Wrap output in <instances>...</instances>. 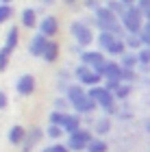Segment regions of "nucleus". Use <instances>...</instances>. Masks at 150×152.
<instances>
[{"label": "nucleus", "instance_id": "nucleus-1", "mask_svg": "<svg viewBox=\"0 0 150 152\" xmlns=\"http://www.w3.org/2000/svg\"><path fill=\"white\" fill-rule=\"evenodd\" d=\"M67 98H70L74 111H76L78 115H87L91 113L94 109L98 107V102L89 96V91L80 85V83H74V85H70V89H67Z\"/></svg>", "mask_w": 150, "mask_h": 152}, {"label": "nucleus", "instance_id": "nucleus-2", "mask_svg": "<svg viewBox=\"0 0 150 152\" xmlns=\"http://www.w3.org/2000/svg\"><path fill=\"white\" fill-rule=\"evenodd\" d=\"M120 22L124 24L126 33H131V35H139L141 28H144V24H146V18H144V13H141V9L135 4V7H128V9L124 11V15L120 18Z\"/></svg>", "mask_w": 150, "mask_h": 152}, {"label": "nucleus", "instance_id": "nucleus-3", "mask_svg": "<svg viewBox=\"0 0 150 152\" xmlns=\"http://www.w3.org/2000/svg\"><path fill=\"white\" fill-rule=\"evenodd\" d=\"M87 91H89V96L98 102V107L105 109L107 115H115V113H118V107H115V94H111L105 85L91 87V89H87Z\"/></svg>", "mask_w": 150, "mask_h": 152}, {"label": "nucleus", "instance_id": "nucleus-4", "mask_svg": "<svg viewBox=\"0 0 150 152\" xmlns=\"http://www.w3.org/2000/svg\"><path fill=\"white\" fill-rule=\"evenodd\" d=\"M70 35L74 37V41L78 44V48H87L94 41V31L89 24H85L83 20H74L70 24Z\"/></svg>", "mask_w": 150, "mask_h": 152}, {"label": "nucleus", "instance_id": "nucleus-5", "mask_svg": "<svg viewBox=\"0 0 150 152\" xmlns=\"http://www.w3.org/2000/svg\"><path fill=\"white\" fill-rule=\"evenodd\" d=\"M80 63L89 65L94 72H98L102 76V74H105L107 59H105V52H102V50H83V52H80Z\"/></svg>", "mask_w": 150, "mask_h": 152}, {"label": "nucleus", "instance_id": "nucleus-6", "mask_svg": "<svg viewBox=\"0 0 150 152\" xmlns=\"http://www.w3.org/2000/svg\"><path fill=\"white\" fill-rule=\"evenodd\" d=\"M91 139H94V137H91L89 130L80 128V130H76V133L70 135V139H67V148H70L72 152H83V150H87V146H89Z\"/></svg>", "mask_w": 150, "mask_h": 152}, {"label": "nucleus", "instance_id": "nucleus-7", "mask_svg": "<svg viewBox=\"0 0 150 152\" xmlns=\"http://www.w3.org/2000/svg\"><path fill=\"white\" fill-rule=\"evenodd\" d=\"M37 28H39V33H42L44 37L50 39V37H54V35L59 33V20L54 18V15H44L42 20H39V26H37Z\"/></svg>", "mask_w": 150, "mask_h": 152}, {"label": "nucleus", "instance_id": "nucleus-8", "mask_svg": "<svg viewBox=\"0 0 150 152\" xmlns=\"http://www.w3.org/2000/svg\"><path fill=\"white\" fill-rule=\"evenodd\" d=\"M35 87H37V83H35V76L33 74H22L15 83V89H18L20 96H33L35 94Z\"/></svg>", "mask_w": 150, "mask_h": 152}, {"label": "nucleus", "instance_id": "nucleus-9", "mask_svg": "<svg viewBox=\"0 0 150 152\" xmlns=\"http://www.w3.org/2000/svg\"><path fill=\"white\" fill-rule=\"evenodd\" d=\"M94 20H96V28L98 26H105V24H113V22H120V18L109 9L107 4H102L100 9L94 11Z\"/></svg>", "mask_w": 150, "mask_h": 152}, {"label": "nucleus", "instance_id": "nucleus-10", "mask_svg": "<svg viewBox=\"0 0 150 152\" xmlns=\"http://www.w3.org/2000/svg\"><path fill=\"white\" fill-rule=\"evenodd\" d=\"M26 130L22 124H13V126L9 128V135H7V139H9V143L11 146H22L24 143V139H26Z\"/></svg>", "mask_w": 150, "mask_h": 152}, {"label": "nucleus", "instance_id": "nucleus-11", "mask_svg": "<svg viewBox=\"0 0 150 152\" xmlns=\"http://www.w3.org/2000/svg\"><path fill=\"white\" fill-rule=\"evenodd\" d=\"M46 44H48V37H44L42 33H37V35L31 39V44H29V52L33 54V57H39V59H42V57H44Z\"/></svg>", "mask_w": 150, "mask_h": 152}, {"label": "nucleus", "instance_id": "nucleus-12", "mask_svg": "<svg viewBox=\"0 0 150 152\" xmlns=\"http://www.w3.org/2000/svg\"><path fill=\"white\" fill-rule=\"evenodd\" d=\"M42 128H31L26 133V139L22 143V152H33V148L37 146V141H42Z\"/></svg>", "mask_w": 150, "mask_h": 152}, {"label": "nucleus", "instance_id": "nucleus-13", "mask_svg": "<svg viewBox=\"0 0 150 152\" xmlns=\"http://www.w3.org/2000/svg\"><path fill=\"white\" fill-rule=\"evenodd\" d=\"M122 74H124V67H122L120 61H107L105 65V78H115V80H122Z\"/></svg>", "mask_w": 150, "mask_h": 152}, {"label": "nucleus", "instance_id": "nucleus-14", "mask_svg": "<svg viewBox=\"0 0 150 152\" xmlns=\"http://www.w3.org/2000/svg\"><path fill=\"white\" fill-rule=\"evenodd\" d=\"M20 22H22L24 28H35V26H39L37 11H35V9H31V7H26V9L22 11V15H20Z\"/></svg>", "mask_w": 150, "mask_h": 152}, {"label": "nucleus", "instance_id": "nucleus-15", "mask_svg": "<svg viewBox=\"0 0 150 152\" xmlns=\"http://www.w3.org/2000/svg\"><path fill=\"white\" fill-rule=\"evenodd\" d=\"M46 63H54V61L59 59V44L57 41H52V39H48V44H46V48H44V57H42Z\"/></svg>", "mask_w": 150, "mask_h": 152}, {"label": "nucleus", "instance_id": "nucleus-16", "mask_svg": "<svg viewBox=\"0 0 150 152\" xmlns=\"http://www.w3.org/2000/svg\"><path fill=\"white\" fill-rule=\"evenodd\" d=\"M102 80H105V76H100L98 72H89V74H85L83 76V78H80L78 83H80V85H83V87H87V89H91V87H98V85H102Z\"/></svg>", "mask_w": 150, "mask_h": 152}, {"label": "nucleus", "instance_id": "nucleus-17", "mask_svg": "<svg viewBox=\"0 0 150 152\" xmlns=\"http://www.w3.org/2000/svg\"><path fill=\"white\" fill-rule=\"evenodd\" d=\"M80 115L78 113H70V117H67V122H65V126H63V130L67 135H72V133H76V130H80L83 126H80Z\"/></svg>", "mask_w": 150, "mask_h": 152}, {"label": "nucleus", "instance_id": "nucleus-18", "mask_svg": "<svg viewBox=\"0 0 150 152\" xmlns=\"http://www.w3.org/2000/svg\"><path fill=\"white\" fill-rule=\"evenodd\" d=\"M105 52H107V54H113V57H122V54H126V52H128L126 41H124V39H115V41L107 48Z\"/></svg>", "mask_w": 150, "mask_h": 152}, {"label": "nucleus", "instance_id": "nucleus-19", "mask_svg": "<svg viewBox=\"0 0 150 152\" xmlns=\"http://www.w3.org/2000/svg\"><path fill=\"white\" fill-rule=\"evenodd\" d=\"M122 61V67H126V70H135V65H139V57H137V52H133V50H128L126 54H122L120 57Z\"/></svg>", "mask_w": 150, "mask_h": 152}, {"label": "nucleus", "instance_id": "nucleus-20", "mask_svg": "<svg viewBox=\"0 0 150 152\" xmlns=\"http://www.w3.org/2000/svg\"><path fill=\"white\" fill-rule=\"evenodd\" d=\"M115 39H120V37H115L113 33H107V31H98V37H96L98 46H100V50H107V48L111 46Z\"/></svg>", "mask_w": 150, "mask_h": 152}, {"label": "nucleus", "instance_id": "nucleus-21", "mask_svg": "<svg viewBox=\"0 0 150 152\" xmlns=\"http://www.w3.org/2000/svg\"><path fill=\"white\" fill-rule=\"evenodd\" d=\"M18 41H20V31H18V26H11L9 33H7V39H4V46L9 48V50H15V46H18Z\"/></svg>", "mask_w": 150, "mask_h": 152}, {"label": "nucleus", "instance_id": "nucleus-22", "mask_svg": "<svg viewBox=\"0 0 150 152\" xmlns=\"http://www.w3.org/2000/svg\"><path fill=\"white\" fill-rule=\"evenodd\" d=\"M67 117H70V113H67V111H52L50 117H48V122L54 124V126H61V128H63L65 122H67Z\"/></svg>", "mask_w": 150, "mask_h": 152}, {"label": "nucleus", "instance_id": "nucleus-23", "mask_svg": "<svg viewBox=\"0 0 150 152\" xmlns=\"http://www.w3.org/2000/svg\"><path fill=\"white\" fill-rule=\"evenodd\" d=\"M124 41H126V48H128V50H133V52H139L141 48H144L139 35H131V33H128V35L124 37Z\"/></svg>", "mask_w": 150, "mask_h": 152}, {"label": "nucleus", "instance_id": "nucleus-24", "mask_svg": "<svg viewBox=\"0 0 150 152\" xmlns=\"http://www.w3.org/2000/svg\"><path fill=\"white\" fill-rule=\"evenodd\" d=\"M109 146L105 139H100V137H94V139L89 141V146H87V152H107Z\"/></svg>", "mask_w": 150, "mask_h": 152}, {"label": "nucleus", "instance_id": "nucleus-25", "mask_svg": "<svg viewBox=\"0 0 150 152\" xmlns=\"http://www.w3.org/2000/svg\"><path fill=\"white\" fill-rule=\"evenodd\" d=\"M11 52H13V50H9L7 46H2V48H0V72H4L7 67H9V61H11Z\"/></svg>", "mask_w": 150, "mask_h": 152}, {"label": "nucleus", "instance_id": "nucleus-26", "mask_svg": "<svg viewBox=\"0 0 150 152\" xmlns=\"http://www.w3.org/2000/svg\"><path fill=\"white\" fill-rule=\"evenodd\" d=\"M107 7H109V9H111L113 13H115V15H118V18H122V15H124V11H126V7L124 4H122L120 2V0H107V2H105Z\"/></svg>", "mask_w": 150, "mask_h": 152}, {"label": "nucleus", "instance_id": "nucleus-27", "mask_svg": "<svg viewBox=\"0 0 150 152\" xmlns=\"http://www.w3.org/2000/svg\"><path fill=\"white\" fill-rule=\"evenodd\" d=\"M94 130H96L98 135H107L109 130H111V122H109L107 117H102V120H98L96 124H94Z\"/></svg>", "mask_w": 150, "mask_h": 152}, {"label": "nucleus", "instance_id": "nucleus-28", "mask_svg": "<svg viewBox=\"0 0 150 152\" xmlns=\"http://www.w3.org/2000/svg\"><path fill=\"white\" fill-rule=\"evenodd\" d=\"M131 91H133L131 83H122V85H120V89L115 91V98H118V100H126L128 96H131Z\"/></svg>", "mask_w": 150, "mask_h": 152}, {"label": "nucleus", "instance_id": "nucleus-29", "mask_svg": "<svg viewBox=\"0 0 150 152\" xmlns=\"http://www.w3.org/2000/svg\"><path fill=\"white\" fill-rule=\"evenodd\" d=\"M13 18V9L11 4H0V24H7Z\"/></svg>", "mask_w": 150, "mask_h": 152}, {"label": "nucleus", "instance_id": "nucleus-30", "mask_svg": "<svg viewBox=\"0 0 150 152\" xmlns=\"http://www.w3.org/2000/svg\"><path fill=\"white\" fill-rule=\"evenodd\" d=\"M65 130L61 126H54V124H48V128H46V135L50 137V139H61V135H63Z\"/></svg>", "mask_w": 150, "mask_h": 152}, {"label": "nucleus", "instance_id": "nucleus-31", "mask_svg": "<svg viewBox=\"0 0 150 152\" xmlns=\"http://www.w3.org/2000/svg\"><path fill=\"white\" fill-rule=\"evenodd\" d=\"M72 107V102H70V98H54V111H67V109Z\"/></svg>", "mask_w": 150, "mask_h": 152}, {"label": "nucleus", "instance_id": "nucleus-32", "mask_svg": "<svg viewBox=\"0 0 150 152\" xmlns=\"http://www.w3.org/2000/svg\"><path fill=\"white\" fill-rule=\"evenodd\" d=\"M137 57H139V63L141 65H150V46H144L137 52Z\"/></svg>", "mask_w": 150, "mask_h": 152}, {"label": "nucleus", "instance_id": "nucleus-33", "mask_svg": "<svg viewBox=\"0 0 150 152\" xmlns=\"http://www.w3.org/2000/svg\"><path fill=\"white\" fill-rule=\"evenodd\" d=\"M42 152H72L67 148V143H52V146H46Z\"/></svg>", "mask_w": 150, "mask_h": 152}, {"label": "nucleus", "instance_id": "nucleus-34", "mask_svg": "<svg viewBox=\"0 0 150 152\" xmlns=\"http://www.w3.org/2000/svg\"><path fill=\"white\" fill-rule=\"evenodd\" d=\"M89 72H91V67H89V65L80 63V65H76V70H74V78H76V80H80L85 74H89Z\"/></svg>", "mask_w": 150, "mask_h": 152}, {"label": "nucleus", "instance_id": "nucleus-35", "mask_svg": "<svg viewBox=\"0 0 150 152\" xmlns=\"http://www.w3.org/2000/svg\"><path fill=\"white\" fill-rule=\"evenodd\" d=\"M102 85H105V87H107V89H109L111 94H115V91L120 89L122 80H115V78H105V83H102Z\"/></svg>", "mask_w": 150, "mask_h": 152}, {"label": "nucleus", "instance_id": "nucleus-36", "mask_svg": "<svg viewBox=\"0 0 150 152\" xmlns=\"http://www.w3.org/2000/svg\"><path fill=\"white\" fill-rule=\"evenodd\" d=\"M139 37H141V44H144V46H150V22L144 24V28H141Z\"/></svg>", "mask_w": 150, "mask_h": 152}, {"label": "nucleus", "instance_id": "nucleus-37", "mask_svg": "<svg viewBox=\"0 0 150 152\" xmlns=\"http://www.w3.org/2000/svg\"><path fill=\"white\" fill-rule=\"evenodd\" d=\"M135 78H137L135 70H126V67H124V74H122V83H133Z\"/></svg>", "mask_w": 150, "mask_h": 152}, {"label": "nucleus", "instance_id": "nucleus-38", "mask_svg": "<svg viewBox=\"0 0 150 152\" xmlns=\"http://www.w3.org/2000/svg\"><path fill=\"white\" fill-rule=\"evenodd\" d=\"M83 4H85V9H89V11H96V9H100V0H83Z\"/></svg>", "mask_w": 150, "mask_h": 152}, {"label": "nucleus", "instance_id": "nucleus-39", "mask_svg": "<svg viewBox=\"0 0 150 152\" xmlns=\"http://www.w3.org/2000/svg\"><path fill=\"white\" fill-rule=\"evenodd\" d=\"M137 7L141 9V13H144V15H146V13H150V0H139Z\"/></svg>", "mask_w": 150, "mask_h": 152}, {"label": "nucleus", "instance_id": "nucleus-40", "mask_svg": "<svg viewBox=\"0 0 150 152\" xmlns=\"http://www.w3.org/2000/svg\"><path fill=\"white\" fill-rule=\"evenodd\" d=\"M9 107V100H7V94L4 91H0V111H2V109H7Z\"/></svg>", "mask_w": 150, "mask_h": 152}, {"label": "nucleus", "instance_id": "nucleus-41", "mask_svg": "<svg viewBox=\"0 0 150 152\" xmlns=\"http://www.w3.org/2000/svg\"><path fill=\"white\" fill-rule=\"evenodd\" d=\"M120 2H122V4H124L126 9H128V7H135V4L139 2V0H120Z\"/></svg>", "mask_w": 150, "mask_h": 152}, {"label": "nucleus", "instance_id": "nucleus-42", "mask_svg": "<svg viewBox=\"0 0 150 152\" xmlns=\"http://www.w3.org/2000/svg\"><path fill=\"white\" fill-rule=\"evenodd\" d=\"M9 2H13V0H0V4H9Z\"/></svg>", "mask_w": 150, "mask_h": 152}, {"label": "nucleus", "instance_id": "nucleus-43", "mask_svg": "<svg viewBox=\"0 0 150 152\" xmlns=\"http://www.w3.org/2000/svg\"><path fill=\"white\" fill-rule=\"evenodd\" d=\"M63 2H67V4H74V2H76V0H63Z\"/></svg>", "mask_w": 150, "mask_h": 152}, {"label": "nucleus", "instance_id": "nucleus-44", "mask_svg": "<svg viewBox=\"0 0 150 152\" xmlns=\"http://www.w3.org/2000/svg\"><path fill=\"white\" fill-rule=\"evenodd\" d=\"M42 2H44V4H50V2H52V0H42Z\"/></svg>", "mask_w": 150, "mask_h": 152}, {"label": "nucleus", "instance_id": "nucleus-45", "mask_svg": "<svg viewBox=\"0 0 150 152\" xmlns=\"http://www.w3.org/2000/svg\"><path fill=\"white\" fill-rule=\"evenodd\" d=\"M146 130H148V133H150V122H148V124H146Z\"/></svg>", "mask_w": 150, "mask_h": 152}, {"label": "nucleus", "instance_id": "nucleus-46", "mask_svg": "<svg viewBox=\"0 0 150 152\" xmlns=\"http://www.w3.org/2000/svg\"><path fill=\"white\" fill-rule=\"evenodd\" d=\"M105 2H107V0H105Z\"/></svg>", "mask_w": 150, "mask_h": 152}]
</instances>
